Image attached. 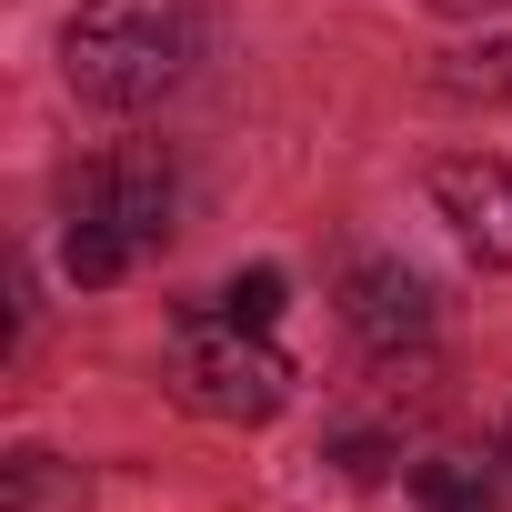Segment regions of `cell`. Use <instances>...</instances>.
<instances>
[{"instance_id":"cell-1","label":"cell","mask_w":512,"mask_h":512,"mask_svg":"<svg viewBox=\"0 0 512 512\" xmlns=\"http://www.w3.org/2000/svg\"><path fill=\"white\" fill-rule=\"evenodd\" d=\"M191 61H201L191 0H81L61 31V71L101 111H151L161 91L191 81Z\"/></svg>"},{"instance_id":"cell-2","label":"cell","mask_w":512,"mask_h":512,"mask_svg":"<svg viewBox=\"0 0 512 512\" xmlns=\"http://www.w3.org/2000/svg\"><path fill=\"white\" fill-rule=\"evenodd\" d=\"M171 392L201 422H272L292 402V362L251 322H231V312H181V332H171Z\"/></svg>"},{"instance_id":"cell-3","label":"cell","mask_w":512,"mask_h":512,"mask_svg":"<svg viewBox=\"0 0 512 512\" xmlns=\"http://www.w3.org/2000/svg\"><path fill=\"white\" fill-rule=\"evenodd\" d=\"M432 201H442V221L462 231V251L472 262H492V272H512V161H432Z\"/></svg>"},{"instance_id":"cell-4","label":"cell","mask_w":512,"mask_h":512,"mask_svg":"<svg viewBox=\"0 0 512 512\" xmlns=\"http://www.w3.org/2000/svg\"><path fill=\"white\" fill-rule=\"evenodd\" d=\"M342 322H352L372 352H402V342L432 332V282L402 272V262H362V272L342 282Z\"/></svg>"},{"instance_id":"cell-5","label":"cell","mask_w":512,"mask_h":512,"mask_svg":"<svg viewBox=\"0 0 512 512\" xmlns=\"http://www.w3.org/2000/svg\"><path fill=\"white\" fill-rule=\"evenodd\" d=\"M81 211H101L111 231H131V251H151V241L171 231V171H161L151 151H121V161H101V171L81 181Z\"/></svg>"},{"instance_id":"cell-6","label":"cell","mask_w":512,"mask_h":512,"mask_svg":"<svg viewBox=\"0 0 512 512\" xmlns=\"http://www.w3.org/2000/svg\"><path fill=\"white\" fill-rule=\"evenodd\" d=\"M61 272H71V282H121V272H131V231H111L101 211H71V241H61Z\"/></svg>"},{"instance_id":"cell-7","label":"cell","mask_w":512,"mask_h":512,"mask_svg":"<svg viewBox=\"0 0 512 512\" xmlns=\"http://www.w3.org/2000/svg\"><path fill=\"white\" fill-rule=\"evenodd\" d=\"M412 492H422V512H492V482L472 462H422Z\"/></svg>"},{"instance_id":"cell-8","label":"cell","mask_w":512,"mask_h":512,"mask_svg":"<svg viewBox=\"0 0 512 512\" xmlns=\"http://www.w3.org/2000/svg\"><path fill=\"white\" fill-rule=\"evenodd\" d=\"M282 292H292V282L262 262V272H241V282L221 292V312H231V322H251V332H272V322H282Z\"/></svg>"},{"instance_id":"cell-9","label":"cell","mask_w":512,"mask_h":512,"mask_svg":"<svg viewBox=\"0 0 512 512\" xmlns=\"http://www.w3.org/2000/svg\"><path fill=\"white\" fill-rule=\"evenodd\" d=\"M51 502H81V482H61L51 452H21L11 462V512H51Z\"/></svg>"},{"instance_id":"cell-10","label":"cell","mask_w":512,"mask_h":512,"mask_svg":"<svg viewBox=\"0 0 512 512\" xmlns=\"http://www.w3.org/2000/svg\"><path fill=\"white\" fill-rule=\"evenodd\" d=\"M422 11H452V21H482V11H502V0H422Z\"/></svg>"},{"instance_id":"cell-11","label":"cell","mask_w":512,"mask_h":512,"mask_svg":"<svg viewBox=\"0 0 512 512\" xmlns=\"http://www.w3.org/2000/svg\"><path fill=\"white\" fill-rule=\"evenodd\" d=\"M502 462H512V432H502Z\"/></svg>"}]
</instances>
